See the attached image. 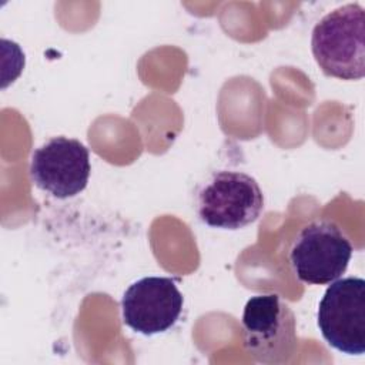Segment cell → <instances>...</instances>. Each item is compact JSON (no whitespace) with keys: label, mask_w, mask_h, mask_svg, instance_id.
Returning a JSON list of instances; mask_svg holds the SVG:
<instances>
[{"label":"cell","mask_w":365,"mask_h":365,"mask_svg":"<svg viewBox=\"0 0 365 365\" xmlns=\"http://www.w3.org/2000/svg\"><path fill=\"white\" fill-rule=\"evenodd\" d=\"M352 251V244L339 225L318 220L305 225L295 238L289 264L299 281L325 285L346 271Z\"/></svg>","instance_id":"277c9868"},{"label":"cell","mask_w":365,"mask_h":365,"mask_svg":"<svg viewBox=\"0 0 365 365\" xmlns=\"http://www.w3.org/2000/svg\"><path fill=\"white\" fill-rule=\"evenodd\" d=\"M318 328L339 352H365V281L359 277L335 279L319 301Z\"/></svg>","instance_id":"5b68a950"},{"label":"cell","mask_w":365,"mask_h":365,"mask_svg":"<svg viewBox=\"0 0 365 365\" xmlns=\"http://www.w3.org/2000/svg\"><path fill=\"white\" fill-rule=\"evenodd\" d=\"M244 348L267 365L288 362L297 348V321L289 305L277 294L251 297L242 312Z\"/></svg>","instance_id":"7a4b0ae2"},{"label":"cell","mask_w":365,"mask_h":365,"mask_svg":"<svg viewBox=\"0 0 365 365\" xmlns=\"http://www.w3.org/2000/svg\"><path fill=\"white\" fill-rule=\"evenodd\" d=\"M314 58L324 74L341 80L365 76V11L359 3L325 14L311 37Z\"/></svg>","instance_id":"6da1fadb"},{"label":"cell","mask_w":365,"mask_h":365,"mask_svg":"<svg viewBox=\"0 0 365 365\" xmlns=\"http://www.w3.org/2000/svg\"><path fill=\"white\" fill-rule=\"evenodd\" d=\"M184 298L174 279L144 277L133 282L121 299L123 321L133 331L155 335L170 329L182 312Z\"/></svg>","instance_id":"52a82bcc"},{"label":"cell","mask_w":365,"mask_h":365,"mask_svg":"<svg viewBox=\"0 0 365 365\" xmlns=\"http://www.w3.org/2000/svg\"><path fill=\"white\" fill-rule=\"evenodd\" d=\"M91 165L87 147L76 138L53 137L34 150L30 177L43 191L56 198L80 194L88 182Z\"/></svg>","instance_id":"8992f818"},{"label":"cell","mask_w":365,"mask_h":365,"mask_svg":"<svg viewBox=\"0 0 365 365\" xmlns=\"http://www.w3.org/2000/svg\"><path fill=\"white\" fill-rule=\"evenodd\" d=\"M195 208L200 220L210 227L240 230L258 220L264 194L251 175L220 170L198 190Z\"/></svg>","instance_id":"3957f363"}]
</instances>
